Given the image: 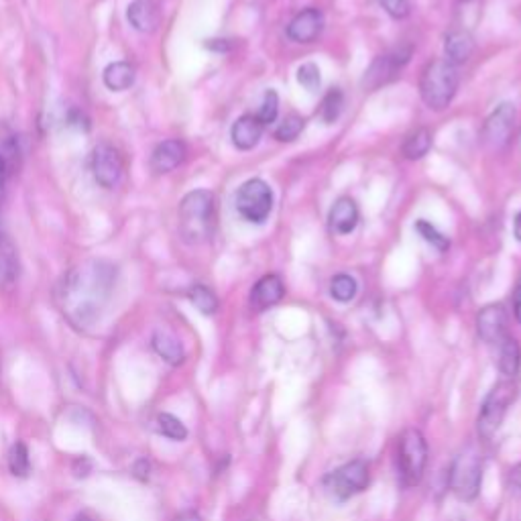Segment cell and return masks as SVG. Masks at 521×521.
I'll list each match as a JSON object with an SVG mask.
<instances>
[{"mask_svg":"<svg viewBox=\"0 0 521 521\" xmlns=\"http://www.w3.org/2000/svg\"><path fill=\"white\" fill-rule=\"evenodd\" d=\"M324 29V15L318 9L298 13L287 25V37L296 43H314Z\"/></svg>","mask_w":521,"mask_h":521,"instance_id":"obj_13","label":"cell"},{"mask_svg":"<svg viewBox=\"0 0 521 521\" xmlns=\"http://www.w3.org/2000/svg\"><path fill=\"white\" fill-rule=\"evenodd\" d=\"M186 145L178 139H169L163 141L155 147V151L151 153V169L155 173H169L176 167H180L186 159Z\"/></svg>","mask_w":521,"mask_h":521,"instance_id":"obj_16","label":"cell"},{"mask_svg":"<svg viewBox=\"0 0 521 521\" xmlns=\"http://www.w3.org/2000/svg\"><path fill=\"white\" fill-rule=\"evenodd\" d=\"M17 165H19V159L0 153V210H3V204L7 198V186H9V180L13 176V171L17 169Z\"/></svg>","mask_w":521,"mask_h":521,"instance_id":"obj_32","label":"cell"},{"mask_svg":"<svg viewBox=\"0 0 521 521\" xmlns=\"http://www.w3.org/2000/svg\"><path fill=\"white\" fill-rule=\"evenodd\" d=\"M511 481H513V485H515V487H519V489H521V465H517V467L513 469Z\"/></svg>","mask_w":521,"mask_h":521,"instance_id":"obj_38","label":"cell"},{"mask_svg":"<svg viewBox=\"0 0 521 521\" xmlns=\"http://www.w3.org/2000/svg\"><path fill=\"white\" fill-rule=\"evenodd\" d=\"M359 224V208L355 200L340 198L330 210V228L336 235H351Z\"/></svg>","mask_w":521,"mask_h":521,"instance_id":"obj_19","label":"cell"},{"mask_svg":"<svg viewBox=\"0 0 521 521\" xmlns=\"http://www.w3.org/2000/svg\"><path fill=\"white\" fill-rule=\"evenodd\" d=\"M501 357H499V369L507 379H513L519 373V365H521V349L515 338L505 336L501 340Z\"/></svg>","mask_w":521,"mask_h":521,"instance_id":"obj_23","label":"cell"},{"mask_svg":"<svg viewBox=\"0 0 521 521\" xmlns=\"http://www.w3.org/2000/svg\"><path fill=\"white\" fill-rule=\"evenodd\" d=\"M9 471L19 479H25L31 473L29 450L23 442H17L9 452Z\"/></svg>","mask_w":521,"mask_h":521,"instance_id":"obj_28","label":"cell"},{"mask_svg":"<svg viewBox=\"0 0 521 521\" xmlns=\"http://www.w3.org/2000/svg\"><path fill=\"white\" fill-rule=\"evenodd\" d=\"M135 78H137V70L129 62H114L102 74L104 86L112 92L129 90L135 84Z\"/></svg>","mask_w":521,"mask_h":521,"instance_id":"obj_21","label":"cell"},{"mask_svg":"<svg viewBox=\"0 0 521 521\" xmlns=\"http://www.w3.org/2000/svg\"><path fill=\"white\" fill-rule=\"evenodd\" d=\"M515 318H517V322L521 324V304L515 306Z\"/></svg>","mask_w":521,"mask_h":521,"instance_id":"obj_40","label":"cell"},{"mask_svg":"<svg viewBox=\"0 0 521 521\" xmlns=\"http://www.w3.org/2000/svg\"><path fill=\"white\" fill-rule=\"evenodd\" d=\"M513 302H515V306H519V304H521V277H519V281H517V287H515Z\"/></svg>","mask_w":521,"mask_h":521,"instance_id":"obj_39","label":"cell"},{"mask_svg":"<svg viewBox=\"0 0 521 521\" xmlns=\"http://www.w3.org/2000/svg\"><path fill=\"white\" fill-rule=\"evenodd\" d=\"M513 235L521 243V212H517V216L513 220Z\"/></svg>","mask_w":521,"mask_h":521,"instance_id":"obj_37","label":"cell"},{"mask_svg":"<svg viewBox=\"0 0 521 521\" xmlns=\"http://www.w3.org/2000/svg\"><path fill=\"white\" fill-rule=\"evenodd\" d=\"M157 430H159V434H163L165 438H169L173 442H182V440L188 438L186 424L173 414H159L157 416Z\"/></svg>","mask_w":521,"mask_h":521,"instance_id":"obj_27","label":"cell"},{"mask_svg":"<svg viewBox=\"0 0 521 521\" xmlns=\"http://www.w3.org/2000/svg\"><path fill=\"white\" fill-rule=\"evenodd\" d=\"M381 5L393 19H405L410 15V0H381Z\"/></svg>","mask_w":521,"mask_h":521,"instance_id":"obj_35","label":"cell"},{"mask_svg":"<svg viewBox=\"0 0 521 521\" xmlns=\"http://www.w3.org/2000/svg\"><path fill=\"white\" fill-rule=\"evenodd\" d=\"M285 296V285L279 275H265L257 281L251 292V308L255 312H263L275 304H279Z\"/></svg>","mask_w":521,"mask_h":521,"instance_id":"obj_15","label":"cell"},{"mask_svg":"<svg viewBox=\"0 0 521 521\" xmlns=\"http://www.w3.org/2000/svg\"><path fill=\"white\" fill-rule=\"evenodd\" d=\"M117 277V265L106 259L80 261L57 283L55 304L76 330H90L110 304Z\"/></svg>","mask_w":521,"mask_h":521,"instance_id":"obj_1","label":"cell"},{"mask_svg":"<svg viewBox=\"0 0 521 521\" xmlns=\"http://www.w3.org/2000/svg\"><path fill=\"white\" fill-rule=\"evenodd\" d=\"M176 521H202V517L196 511H184V513H180L176 517Z\"/></svg>","mask_w":521,"mask_h":521,"instance_id":"obj_36","label":"cell"},{"mask_svg":"<svg viewBox=\"0 0 521 521\" xmlns=\"http://www.w3.org/2000/svg\"><path fill=\"white\" fill-rule=\"evenodd\" d=\"M265 125L259 121L257 114H245L241 117L233 129H230V139H233L235 147L241 151H251L261 141Z\"/></svg>","mask_w":521,"mask_h":521,"instance_id":"obj_18","label":"cell"},{"mask_svg":"<svg viewBox=\"0 0 521 521\" xmlns=\"http://www.w3.org/2000/svg\"><path fill=\"white\" fill-rule=\"evenodd\" d=\"M74 521H94V519H90L88 515H78V517H74Z\"/></svg>","mask_w":521,"mask_h":521,"instance_id":"obj_41","label":"cell"},{"mask_svg":"<svg viewBox=\"0 0 521 521\" xmlns=\"http://www.w3.org/2000/svg\"><path fill=\"white\" fill-rule=\"evenodd\" d=\"M444 53L446 62L454 68L460 64H467L475 53V39L469 29H452L444 39Z\"/></svg>","mask_w":521,"mask_h":521,"instance_id":"obj_14","label":"cell"},{"mask_svg":"<svg viewBox=\"0 0 521 521\" xmlns=\"http://www.w3.org/2000/svg\"><path fill=\"white\" fill-rule=\"evenodd\" d=\"M357 289H359V285H357V281H355L351 275L340 273V275H336V277L330 281V296H332L336 302H342V304L355 300Z\"/></svg>","mask_w":521,"mask_h":521,"instance_id":"obj_26","label":"cell"},{"mask_svg":"<svg viewBox=\"0 0 521 521\" xmlns=\"http://www.w3.org/2000/svg\"><path fill=\"white\" fill-rule=\"evenodd\" d=\"M477 332L487 344H501L507 336V312L501 304L483 308L477 316Z\"/></svg>","mask_w":521,"mask_h":521,"instance_id":"obj_12","label":"cell"},{"mask_svg":"<svg viewBox=\"0 0 521 521\" xmlns=\"http://www.w3.org/2000/svg\"><path fill=\"white\" fill-rule=\"evenodd\" d=\"M513 125H515V106L509 102L499 104L491 117L485 121V127L481 131V139L483 145L491 151H499L509 143V137L513 133Z\"/></svg>","mask_w":521,"mask_h":521,"instance_id":"obj_11","label":"cell"},{"mask_svg":"<svg viewBox=\"0 0 521 521\" xmlns=\"http://www.w3.org/2000/svg\"><path fill=\"white\" fill-rule=\"evenodd\" d=\"M432 147V133L428 129H418L416 133H412L403 143V155L416 161L422 159Z\"/></svg>","mask_w":521,"mask_h":521,"instance_id":"obj_24","label":"cell"},{"mask_svg":"<svg viewBox=\"0 0 521 521\" xmlns=\"http://www.w3.org/2000/svg\"><path fill=\"white\" fill-rule=\"evenodd\" d=\"M298 82L308 90V92H316L320 88V70L314 64H304L298 70Z\"/></svg>","mask_w":521,"mask_h":521,"instance_id":"obj_34","label":"cell"},{"mask_svg":"<svg viewBox=\"0 0 521 521\" xmlns=\"http://www.w3.org/2000/svg\"><path fill=\"white\" fill-rule=\"evenodd\" d=\"M19 275V255L13 241L0 233V285H11Z\"/></svg>","mask_w":521,"mask_h":521,"instance_id":"obj_22","label":"cell"},{"mask_svg":"<svg viewBox=\"0 0 521 521\" xmlns=\"http://www.w3.org/2000/svg\"><path fill=\"white\" fill-rule=\"evenodd\" d=\"M515 397H517V385L511 379L497 383L489 391L479 414V434L483 438H491L499 430L509 405L515 401Z\"/></svg>","mask_w":521,"mask_h":521,"instance_id":"obj_6","label":"cell"},{"mask_svg":"<svg viewBox=\"0 0 521 521\" xmlns=\"http://www.w3.org/2000/svg\"><path fill=\"white\" fill-rule=\"evenodd\" d=\"M342 106H344V96H342V92L340 90H330L326 96H324V100H322V108H320V117H322V121L324 123H334L338 117H340V112H342Z\"/></svg>","mask_w":521,"mask_h":521,"instance_id":"obj_30","label":"cell"},{"mask_svg":"<svg viewBox=\"0 0 521 521\" xmlns=\"http://www.w3.org/2000/svg\"><path fill=\"white\" fill-rule=\"evenodd\" d=\"M216 202L208 190L190 192L180 204V235L188 245H202L214 235Z\"/></svg>","mask_w":521,"mask_h":521,"instance_id":"obj_2","label":"cell"},{"mask_svg":"<svg viewBox=\"0 0 521 521\" xmlns=\"http://www.w3.org/2000/svg\"><path fill=\"white\" fill-rule=\"evenodd\" d=\"M306 121L298 114H289V117L275 129V139L281 143H289V141H296L300 137V133L304 131Z\"/></svg>","mask_w":521,"mask_h":521,"instance_id":"obj_29","label":"cell"},{"mask_svg":"<svg viewBox=\"0 0 521 521\" xmlns=\"http://www.w3.org/2000/svg\"><path fill=\"white\" fill-rule=\"evenodd\" d=\"M151 344H153V351H155L165 363H169V365H173V367H178V365L184 363V359H186L184 346H182V342H180L176 336H173V334L163 332V330H157V332L153 334V338H151Z\"/></svg>","mask_w":521,"mask_h":521,"instance_id":"obj_20","label":"cell"},{"mask_svg":"<svg viewBox=\"0 0 521 521\" xmlns=\"http://www.w3.org/2000/svg\"><path fill=\"white\" fill-rule=\"evenodd\" d=\"M127 19L133 29L141 33H153L161 23V9L157 0H133L127 11Z\"/></svg>","mask_w":521,"mask_h":521,"instance_id":"obj_17","label":"cell"},{"mask_svg":"<svg viewBox=\"0 0 521 521\" xmlns=\"http://www.w3.org/2000/svg\"><path fill=\"white\" fill-rule=\"evenodd\" d=\"M458 90V72L452 64L446 60H436L428 64L422 72L420 80V94L422 100L430 110H444L450 106L452 98L456 96Z\"/></svg>","mask_w":521,"mask_h":521,"instance_id":"obj_3","label":"cell"},{"mask_svg":"<svg viewBox=\"0 0 521 521\" xmlns=\"http://www.w3.org/2000/svg\"><path fill=\"white\" fill-rule=\"evenodd\" d=\"M416 230L424 237L426 243H430V245H432L434 249H438L440 253H446V251L450 249L448 237H444V235L440 233V230H438L434 224H430L428 220H418V222H416Z\"/></svg>","mask_w":521,"mask_h":521,"instance_id":"obj_31","label":"cell"},{"mask_svg":"<svg viewBox=\"0 0 521 521\" xmlns=\"http://www.w3.org/2000/svg\"><path fill=\"white\" fill-rule=\"evenodd\" d=\"M412 51L414 49L410 45H401V47H395V49L379 55L377 60L371 64V68L365 72L363 86L367 90H377V88L393 82L399 76V72L410 64Z\"/></svg>","mask_w":521,"mask_h":521,"instance_id":"obj_8","label":"cell"},{"mask_svg":"<svg viewBox=\"0 0 521 521\" xmlns=\"http://www.w3.org/2000/svg\"><path fill=\"white\" fill-rule=\"evenodd\" d=\"M92 173H94V180L102 188L106 190L117 188L125 173V161L121 151L106 141L98 143L92 155Z\"/></svg>","mask_w":521,"mask_h":521,"instance_id":"obj_9","label":"cell"},{"mask_svg":"<svg viewBox=\"0 0 521 521\" xmlns=\"http://www.w3.org/2000/svg\"><path fill=\"white\" fill-rule=\"evenodd\" d=\"M239 214L253 224H263L273 210V192L263 180H249L237 192Z\"/></svg>","mask_w":521,"mask_h":521,"instance_id":"obj_7","label":"cell"},{"mask_svg":"<svg viewBox=\"0 0 521 521\" xmlns=\"http://www.w3.org/2000/svg\"><path fill=\"white\" fill-rule=\"evenodd\" d=\"M277 114H279V98H277V92H275V90H269V92L265 94V100H263V104H261V110L257 112V117H259V121L267 127V125H271V123L277 121Z\"/></svg>","mask_w":521,"mask_h":521,"instance_id":"obj_33","label":"cell"},{"mask_svg":"<svg viewBox=\"0 0 521 521\" xmlns=\"http://www.w3.org/2000/svg\"><path fill=\"white\" fill-rule=\"evenodd\" d=\"M188 298H190V302H192L202 314H206V316H212V314L218 310V300H216L214 292H212L210 287H206V285H202V283H196V285L190 287Z\"/></svg>","mask_w":521,"mask_h":521,"instance_id":"obj_25","label":"cell"},{"mask_svg":"<svg viewBox=\"0 0 521 521\" xmlns=\"http://www.w3.org/2000/svg\"><path fill=\"white\" fill-rule=\"evenodd\" d=\"M483 483V456L477 448L462 450L450 469V487L460 501H475Z\"/></svg>","mask_w":521,"mask_h":521,"instance_id":"obj_5","label":"cell"},{"mask_svg":"<svg viewBox=\"0 0 521 521\" xmlns=\"http://www.w3.org/2000/svg\"><path fill=\"white\" fill-rule=\"evenodd\" d=\"M456 521H465V519H456Z\"/></svg>","mask_w":521,"mask_h":521,"instance_id":"obj_42","label":"cell"},{"mask_svg":"<svg viewBox=\"0 0 521 521\" xmlns=\"http://www.w3.org/2000/svg\"><path fill=\"white\" fill-rule=\"evenodd\" d=\"M367 485H369V469L363 460L349 462V465L340 467L326 479V487L340 501L355 497L357 493L365 491Z\"/></svg>","mask_w":521,"mask_h":521,"instance_id":"obj_10","label":"cell"},{"mask_svg":"<svg viewBox=\"0 0 521 521\" xmlns=\"http://www.w3.org/2000/svg\"><path fill=\"white\" fill-rule=\"evenodd\" d=\"M428 462V444L420 430H405L397 444V469L405 487H414L422 481Z\"/></svg>","mask_w":521,"mask_h":521,"instance_id":"obj_4","label":"cell"}]
</instances>
